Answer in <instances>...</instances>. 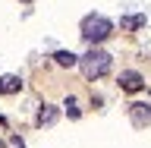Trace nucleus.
<instances>
[{"label": "nucleus", "mask_w": 151, "mask_h": 148, "mask_svg": "<svg viewBox=\"0 0 151 148\" xmlns=\"http://www.w3.org/2000/svg\"><path fill=\"white\" fill-rule=\"evenodd\" d=\"M79 69L85 79H101L110 73V54L107 51H88L85 57H79Z\"/></svg>", "instance_id": "f257e3e1"}, {"label": "nucleus", "mask_w": 151, "mask_h": 148, "mask_svg": "<svg viewBox=\"0 0 151 148\" xmlns=\"http://www.w3.org/2000/svg\"><path fill=\"white\" fill-rule=\"evenodd\" d=\"M113 32V25H110V19H104V16H85L82 19V38L85 41H91V44H98V41H104V38Z\"/></svg>", "instance_id": "f03ea898"}, {"label": "nucleus", "mask_w": 151, "mask_h": 148, "mask_svg": "<svg viewBox=\"0 0 151 148\" xmlns=\"http://www.w3.org/2000/svg\"><path fill=\"white\" fill-rule=\"evenodd\" d=\"M142 85H145V79H142L139 73H132V69L120 73V88H123V92H139Z\"/></svg>", "instance_id": "7ed1b4c3"}, {"label": "nucleus", "mask_w": 151, "mask_h": 148, "mask_svg": "<svg viewBox=\"0 0 151 148\" xmlns=\"http://www.w3.org/2000/svg\"><path fill=\"white\" fill-rule=\"evenodd\" d=\"M132 123L135 126H145V123H151V107L148 104H132Z\"/></svg>", "instance_id": "20e7f679"}, {"label": "nucleus", "mask_w": 151, "mask_h": 148, "mask_svg": "<svg viewBox=\"0 0 151 148\" xmlns=\"http://www.w3.org/2000/svg\"><path fill=\"white\" fill-rule=\"evenodd\" d=\"M22 88V79L19 76H3L0 79V95H16Z\"/></svg>", "instance_id": "39448f33"}, {"label": "nucleus", "mask_w": 151, "mask_h": 148, "mask_svg": "<svg viewBox=\"0 0 151 148\" xmlns=\"http://www.w3.org/2000/svg\"><path fill=\"white\" fill-rule=\"evenodd\" d=\"M54 60H57L60 66H79V57H76L73 51H57V54H54Z\"/></svg>", "instance_id": "423d86ee"}, {"label": "nucleus", "mask_w": 151, "mask_h": 148, "mask_svg": "<svg viewBox=\"0 0 151 148\" xmlns=\"http://www.w3.org/2000/svg\"><path fill=\"white\" fill-rule=\"evenodd\" d=\"M57 117H60L57 107H44V110L38 113V123H41V126H50V123H57Z\"/></svg>", "instance_id": "0eeeda50"}, {"label": "nucleus", "mask_w": 151, "mask_h": 148, "mask_svg": "<svg viewBox=\"0 0 151 148\" xmlns=\"http://www.w3.org/2000/svg\"><path fill=\"white\" fill-rule=\"evenodd\" d=\"M120 25L123 28H139V25H145V16H123Z\"/></svg>", "instance_id": "6e6552de"}, {"label": "nucleus", "mask_w": 151, "mask_h": 148, "mask_svg": "<svg viewBox=\"0 0 151 148\" xmlns=\"http://www.w3.org/2000/svg\"><path fill=\"white\" fill-rule=\"evenodd\" d=\"M66 110H69V117H79V107H76L73 98H66Z\"/></svg>", "instance_id": "1a4fd4ad"}, {"label": "nucleus", "mask_w": 151, "mask_h": 148, "mask_svg": "<svg viewBox=\"0 0 151 148\" xmlns=\"http://www.w3.org/2000/svg\"><path fill=\"white\" fill-rule=\"evenodd\" d=\"M9 148H25V142L19 139V136H13V139H9Z\"/></svg>", "instance_id": "9d476101"}, {"label": "nucleus", "mask_w": 151, "mask_h": 148, "mask_svg": "<svg viewBox=\"0 0 151 148\" xmlns=\"http://www.w3.org/2000/svg\"><path fill=\"white\" fill-rule=\"evenodd\" d=\"M0 148H6V145H3V142H0Z\"/></svg>", "instance_id": "9b49d317"}]
</instances>
